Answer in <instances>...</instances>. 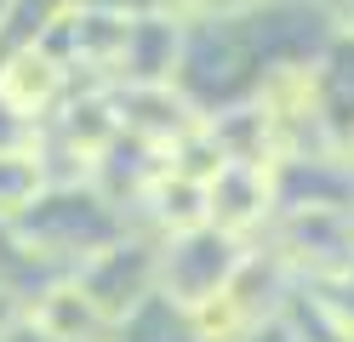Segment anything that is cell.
I'll return each mask as SVG.
<instances>
[{
	"mask_svg": "<svg viewBox=\"0 0 354 342\" xmlns=\"http://www.w3.org/2000/svg\"><path fill=\"white\" fill-rule=\"evenodd\" d=\"M29 314H35L52 336H63V342H97L103 331H115V325L97 314V303L80 291V280H57L52 291H40V303H35Z\"/></svg>",
	"mask_w": 354,
	"mask_h": 342,
	"instance_id": "obj_6",
	"label": "cell"
},
{
	"mask_svg": "<svg viewBox=\"0 0 354 342\" xmlns=\"http://www.w3.org/2000/svg\"><path fill=\"white\" fill-rule=\"evenodd\" d=\"M138 205H143V217L160 228L166 240L171 234H189V228H206V182H189V177L160 171Z\"/></svg>",
	"mask_w": 354,
	"mask_h": 342,
	"instance_id": "obj_7",
	"label": "cell"
},
{
	"mask_svg": "<svg viewBox=\"0 0 354 342\" xmlns=\"http://www.w3.org/2000/svg\"><path fill=\"white\" fill-rule=\"evenodd\" d=\"M0 342H63V336H52L35 314H12L6 325H0Z\"/></svg>",
	"mask_w": 354,
	"mask_h": 342,
	"instance_id": "obj_10",
	"label": "cell"
},
{
	"mask_svg": "<svg viewBox=\"0 0 354 342\" xmlns=\"http://www.w3.org/2000/svg\"><path fill=\"white\" fill-rule=\"evenodd\" d=\"M326 17L337 23L343 35H354V0H331V6H326Z\"/></svg>",
	"mask_w": 354,
	"mask_h": 342,
	"instance_id": "obj_12",
	"label": "cell"
},
{
	"mask_svg": "<svg viewBox=\"0 0 354 342\" xmlns=\"http://www.w3.org/2000/svg\"><path fill=\"white\" fill-rule=\"evenodd\" d=\"M109 97H115V114H120L126 137H138V143H149V149H171V143H183L189 131L206 126V114L194 108L177 86L120 80V86H109Z\"/></svg>",
	"mask_w": 354,
	"mask_h": 342,
	"instance_id": "obj_3",
	"label": "cell"
},
{
	"mask_svg": "<svg viewBox=\"0 0 354 342\" xmlns=\"http://www.w3.org/2000/svg\"><path fill=\"white\" fill-rule=\"evenodd\" d=\"M223 166H229V160H223V149H217V137H212L206 126L166 149V171H171V177H189V182H212Z\"/></svg>",
	"mask_w": 354,
	"mask_h": 342,
	"instance_id": "obj_9",
	"label": "cell"
},
{
	"mask_svg": "<svg viewBox=\"0 0 354 342\" xmlns=\"http://www.w3.org/2000/svg\"><path fill=\"white\" fill-rule=\"evenodd\" d=\"M63 97H69V68H63L57 57H46L40 46H29V52L0 63V103H6L12 114H24L29 126L52 120V108Z\"/></svg>",
	"mask_w": 354,
	"mask_h": 342,
	"instance_id": "obj_5",
	"label": "cell"
},
{
	"mask_svg": "<svg viewBox=\"0 0 354 342\" xmlns=\"http://www.w3.org/2000/svg\"><path fill=\"white\" fill-rule=\"evenodd\" d=\"M46 189H52V177L35 149H0V228H12Z\"/></svg>",
	"mask_w": 354,
	"mask_h": 342,
	"instance_id": "obj_8",
	"label": "cell"
},
{
	"mask_svg": "<svg viewBox=\"0 0 354 342\" xmlns=\"http://www.w3.org/2000/svg\"><path fill=\"white\" fill-rule=\"evenodd\" d=\"M348 160H354V137H348Z\"/></svg>",
	"mask_w": 354,
	"mask_h": 342,
	"instance_id": "obj_13",
	"label": "cell"
},
{
	"mask_svg": "<svg viewBox=\"0 0 354 342\" xmlns=\"http://www.w3.org/2000/svg\"><path fill=\"white\" fill-rule=\"evenodd\" d=\"M160 251H166V240L120 234L115 245H103V251H92V257L80 263L75 280L97 303V314L109 325H126V319L160 291Z\"/></svg>",
	"mask_w": 354,
	"mask_h": 342,
	"instance_id": "obj_1",
	"label": "cell"
},
{
	"mask_svg": "<svg viewBox=\"0 0 354 342\" xmlns=\"http://www.w3.org/2000/svg\"><path fill=\"white\" fill-rule=\"evenodd\" d=\"M246 263V245L223 228H189V234H171L160 251V296H171L177 308H201L212 296H223L229 280Z\"/></svg>",
	"mask_w": 354,
	"mask_h": 342,
	"instance_id": "obj_2",
	"label": "cell"
},
{
	"mask_svg": "<svg viewBox=\"0 0 354 342\" xmlns=\"http://www.w3.org/2000/svg\"><path fill=\"white\" fill-rule=\"evenodd\" d=\"M274 166H240L229 160L223 171L206 182V222L223 228V234H252V228L274 211Z\"/></svg>",
	"mask_w": 354,
	"mask_h": 342,
	"instance_id": "obj_4",
	"label": "cell"
},
{
	"mask_svg": "<svg viewBox=\"0 0 354 342\" xmlns=\"http://www.w3.org/2000/svg\"><path fill=\"white\" fill-rule=\"evenodd\" d=\"M348 285H354V268H348Z\"/></svg>",
	"mask_w": 354,
	"mask_h": 342,
	"instance_id": "obj_14",
	"label": "cell"
},
{
	"mask_svg": "<svg viewBox=\"0 0 354 342\" xmlns=\"http://www.w3.org/2000/svg\"><path fill=\"white\" fill-rule=\"evenodd\" d=\"M80 12H120V17H149V0H75Z\"/></svg>",
	"mask_w": 354,
	"mask_h": 342,
	"instance_id": "obj_11",
	"label": "cell"
}]
</instances>
